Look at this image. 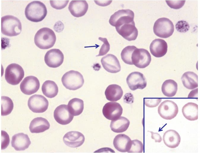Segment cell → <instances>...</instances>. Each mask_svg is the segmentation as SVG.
<instances>
[{"instance_id": "cell-1", "label": "cell", "mask_w": 200, "mask_h": 153, "mask_svg": "<svg viewBox=\"0 0 200 153\" xmlns=\"http://www.w3.org/2000/svg\"><path fill=\"white\" fill-rule=\"evenodd\" d=\"M134 12L130 9L120 10L110 16L109 22L123 38L128 41H134L138 35L134 20Z\"/></svg>"}, {"instance_id": "cell-2", "label": "cell", "mask_w": 200, "mask_h": 153, "mask_svg": "<svg viewBox=\"0 0 200 153\" xmlns=\"http://www.w3.org/2000/svg\"><path fill=\"white\" fill-rule=\"evenodd\" d=\"M47 13L45 5L38 1H33L29 3L25 11L27 19L31 22H36L42 21L46 16Z\"/></svg>"}, {"instance_id": "cell-3", "label": "cell", "mask_w": 200, "mask_h": 153, "mask_svg": "<svg viewBox=\"0 0 200 153\" xmlns=\"http://www.w3.org/2000/svg\"><path fill=\"white\" fill-rule=\"evenodd\" d=\"M56 36L54 31L46 27L40 29L36 33L34 42L36 45L42 49L52 47L56 41Z\"/></svg>"}, {"instance_id": "cell-4", "label": "cell", "mask_w": 200, "mask_h": 153, "mask_svg": "<svg viewBox=\"0 0 200 153\" xmlns=\"http://www.w3.org/2000/svg\"><path fill=\"white\" fill-rule=\"evenodd\" d=\"M22 29L19 20L13 16L7 15L1 18V32L6 36H16L21 33Z\"/></svg>"}, {"instance_id": "cell-5", "label": "cell", "mask_w": 200, "mask_h": 153, "mask_svg": "<svg viewBox=\"0 0 200 153\" xmlns=\"http://www.w3.org/2000/svg\"><path fill=\"white\" fill-rule=\"evenodd\" d=\"M61 81L66 88L72 90L81 88L84 83L83 75L79 72L74 70L66 72L62 76Z\"/></svg>"}, {"instance_id": "cell-6", "label": "cell", "mask_w": 200, "mask_h": 153, "mask_svg": "<svg viewBox=\"0 0 200 153\" xmlns=\"http://www.w3.org/2000/svg\"><path fill=\"white\" fill-rule=\"evenodd\" d=\"M153 29L156 35L163 38L170 36L174 30L172 22L169 19L164 17L157 19L154 23Z\"/></svg>"}, {"instance_id": "cell-7", "label": "cell", "mask_w": 200, "mask_h": 153, "mask_svg": "<svg viewBox=\"0 0 200 153\" xmlns=\"http://www.w3.org/2000/svg\"><path fill=\"white\" fill-rule=\"evenodd\" d=\"M24 76L22 67L18 64L13 63L9 65L5 71V78L7 83L13 85L19 84Z\"/></svg>"}, {"instance_id": "cell-8", "label": "cell", "mask_w": 200, "mask_h": 153, "mask_svg": "<svg viewBox=\"0 0 200 153\" xmlns=\"http://www.w3.org/2000/svg\"><path fill=\"white\" fill-rule=\"evenodd\" d=\"M178 111V107L174 102L166 100L161 103L158 108V112L163 119L170 120L175 117Z\"/></svg>"}, {"instance_id": "cell-9", "label": "cell", "mask_w": 200, "mask_h": 153, "mask_svg": "<svg viewBox=\"0 0 200 153\" xmlns=\"http://www.w3.org/2000/svg\"><path fill=\"white\" fill-rule=\"evenodd\" d=\"M131 60L133 65L139 68H143L149 65L151 56L147 50L137 48L132 54Z\"/></svg>"}, {"instance_id": "cell-10", "label": "cell", "mask_w": 200, "mask_h": 153, "mask_svg": "<svg viewBox=\"0 0 200 153\" xmlns=\"http://www.w3.org/2000/svg\"><path fill=\"white\" fill-rule=\"evenodd\" d=\"M28 105L32 111L36 113H42L46 111L48 108L49 102L41 95L34 94L29 98Z\"/></svg>"}, {"instance_id": "cell-11", "label": "cell", "mask_w": 200, "mask_h": 153, "mask_svg": "<svg viewBox=\"0 0 200 153\" xmlns=\"http://www.w3.org/2000/svg\"><path fill=\"white\" fill-rule=\"evenodd\" d=\"M127 83L130 88L132 91L138 89H143L146 86L147 82L143 74L139 72H133L127 76Z\"/></svg>"}, {"instance_id": "cell-12", "label": "cell", "mask_w": 200, "mask_h": 153, "mask_svg": "<svg viewBox=\"0 0 200 153\" xmlns=\"http://www.w3.org/2000/svg\"><path fill=\"white\" fill-rule=\"evenodd\" d=\"M63 54L58 49H52L48 51L44 57V61L49 67L56 68L63 63L64 60Z\"/></svg>"}, {"instance_id": "cell-13", "label": "cell", "mask_w": 200, "mask_h": 153, "mask_svg": "<svg viewBox=\"0 0 200 153\" xmlns=\"http://www.w3.org/2000/svg\"><path fill=\"white\" fill-rule=\"evenodd\" d=\"M123 109L118 103L111 102L107 103L103 106L102 113L107 119L113 120L119 118L122 114Z\"/></svg>"}, {"instance_id": "cell-14", "label": "cell", "mask_w": 200, "mask_h": 153, "mask_svg": "<svg viewBox=\"0 0 200 153\" xmlns=\"http://www.w3.org/2000/svg\"><path fill=\"white\" fill-rule=\"evenodd\" d=\"M40 87L39 81L37 78L33 76L25 77L20 85L21 91L27 95H30L36 92Z\"/></svg>"}, {"instance_id": "cell-15", "label": "cell", "mask_w": 200, "mask_h": 153, "mask_svg": "<svg viewBox=\"0 0 200 153\" xmlns=\"http://www.w3.org/2000/svg\"><path fill=\"white\" fill-rule=\"evenodd\" d=\"M73 116L69 112L67 105L65 104H62L58 106L54 112V116L55 120L62 125L70 123L72 120Z\"/></svg>"}, {"instance_id": "cell-16", "label": "cell", "mask_w": 200, "mask_h": 153, "mask_svg": "<svg viewBox=\"0 0 200 153\" xmlns=\"http://www.w3.org/2000/svg\"><path fill=\"white\" fill-rule=\"evenodd\" d=\"M85 137L81 132L72 131L66 133L63 138L64 143L68 146L76 148L81 146L85 141Z\"/></svg>"}, {"instance_id": "cell-17", "label": "cell", "mask_w": 200, "mask_h": 153, "mask_svg": "<svg viewBox=\"0 0 200 153\" xmlns=\"http://www.w3.org/2000/svg\"><path fill=\"white\" fill-rule=\"evenodd\" d=\"M101 62L104 69L108 72L116 73L121 70V65L118 59L112 54H108L103 57Z\"/></svg>"}, {"instance_id": "cell-18", "label": "cell", "mask_w": 200, "mask_h": 153, "mask_svg": "<svg viewBox=\"0 0 200 153\" xmlns=\"http://www.w3.org/2000/svg\"><path fill=\"white\" fill-rule=\"evenodd\" d=\"M88 8V4L85 0L71 1L68 7L71 14L76 17L84 16L87 12Z\"/></svg>"}, {"instance_id": "cell-19", "label": "cell", "mask_w": 200, "mask_h": 153, "mask_svg": "<svg viewBox=\"0 0 200 153\" xmlns=\"http://www.w3.org/2000/svg\"><path fill=\"white\" fill-rule=\"evenodd\" d=\"M31 142L28 135L23 133L14 135L12 137V146L16 151H23L27 149Z\"/></svg>"}, {"instance_id": "cell-20", "label": "cell", "mask_w": 200, "mask_h": 153, "mask_svg": "<svg viewBox=\"0 0 200 153\" xmlns=\"http://www.w3.org/2000/svg\"><path fill=\"white\" fill-rule=\"evenodd\" d=\"M167 44L164 40L157 39L153 40L150 44L149 49L151 54L159 58L164 56L167 51Z\"/></svg>"}, {"instance_id": "cell-21", "label": "cell", "mask_w": 200, "mask_h": 153, "mask_svg": "<svg viewBox=\"0 0 200 153\" xmlns=\"http://www.w3.org/2000/svg\"><path fill=\"white\" fill-rule=\"evenodd\" d=\"M113 145L115 148L119 151L128 152L131 146V140L128 136L124 134H120L115 137Z\"/></svg>"}, {"instance_id": "cell-22", "label": "cell", "mask_w": 200, "mask_h": 153, "mask_svg": "<svg viewBox=\"0 0 200 153\" xmlns=\"http://www.w3.org/2000/svg\"><path fill=\"white\" fill-rule=\"evenodd\" d=\"M181 137L178 133L174 130L166 131L164 134L163 140L165 145L171 148L178 147L181 142Z\"/></svg>"}, {"instance_id": "cell-23", "label": "cell", "mask_w": 200, "mask_h": 153, "mask_svg": "<svg viewBox=\"0 0 200 153\" xmlns=\"http://www.w3.org/2000/svg\"><path fill=\"white\" fill-rule=\"evenodd\" d=\"M50 126V124L46 119L37 117L31 121L29 128L32 133H40L48 129Z\"/></svg>"}, {"instance_id": "cell-24", "label": "cell", "mask_w": 200, "mask_h": 153, "mask_svg": "<svg viewBox=\"0 0 200 153\" xmlns=\"http://www.w3.org/2000/svg\"><path fill=\"white\" fill-rule=\"evenodd\" d=\"M123 91L121 87L116 84L109 85L105 91V95L107 100L112 102L116 101L122 96Z\"/></svg>"}, {"instance_id": "cell-25", "label": "cell", "mask_w": 200, "mask_h": 153, "mask_svg": "<svg viewBox=\"0 0 200 153\" xmlns=\"http://www.w3.org/2000/svg\"><path fill=\"white\" fill-rule=\"evenodd\" d=\"M184 117L187 120L194 121L198 119V105L192 102L185 104L182 109Z\"/></svg>"}, {"instance_id": "cell-26", "label": "cell", "mask_w": 200, "mask_h": 153, "mask_svg": "<svg viewBox=\"0 0 200 153\" xmlns=\"http://www.w3.org/2000/svg\"><path fill=\"white\" fill-rule=\"evenodd\" d=\"M181 79L184 86L188 89H193L198 87V76L193 72H185L181 76Z\"/></svg>"}, {"instance_id": "cell-27", "label": "cell", "mask_w": 200, "mask_h": 153, "mask_svg": "<svg viewBox=\"0 0 200 153\" xmlns=\"http://www.w3.org/2000/svg\"><path fill=\"white\" fill-rule=\"evenodd\" d=\"M129 125L130 121L127 118L124 117H120L117 119L111 120L110 126L112 131L119 133L125 131Z\"/></svg>"}, {"instance_id": "cell-28", "label": "cell", "mask_w": 200, "mask_h": 153, "mask_svg": "<svg viewBox=\"0 0 200 153\" xmlns=\"http://www.w3.org/2000/svg\"><path fill=\"white\" fill-rule=\"evenodd\" d=\"M42 90L43 94L46 97L52 98L57 95L58 88L54 81L47 80L43 83L42 86Z\"/></svg>"}, {"instance_id": "cell-29", "label": "cell", "mask_w": 200, "mask_h": 153, "mask_svg": "<svg viewBox=\"0 0 200 153\" xmlns=\"http://www.w3.org/2000/svg\"><path fill=\"white\" fill-rule=\"evenodd\" d=\"M67 106L69 112L72 115L74 116H78L83 111L84 101L81 99L75 98L69 101Z\"/></svg>"}, {"instance_id": "cell-30", "label": "cell", "mask_w": 200, "mask_h": 153, "mask_svg": "<svg viewBox=\"0 0 200 153\" xmlns=\"http://www.w3.org/2000/svg\"><path fill=\"white\" fill-rule=\"evenodd\" d=\"M178 90V85L173 80L167 79L163 82L161 87L163 94L166 97H172L174 96Z\"/></svg>"}, {"instance_id": "cell-31", "label": "cell", "mask_w": 200, "mask_h": 153, "mask_svg": "<svg viewBox=\"0 0 200 153\" xmlns=\"http://www.w3.org/2000/svg\"><path fill=\"white\" fill-rule=\"evenodd\" d=\"M1 116H6L10 114L13 108V103L12 100L9 97L2 96L1 97Z\"/></svg>"}, {"instance_id": "cell-32", "label": "cell", "mask_w": 200, "mask_h": 153, "mask_svg": "<svg viewBox=\"0 0 200 153\" xmlns=\"http://www.w3.org/2000/svg\"><path fill=\"white\" fill-rule=\"evenodd\" d=\"M137 48L134 46H128L125 47L122 51L121 56L122 60L126 64L133 65L131 56L134 50Z\"/></svg>"}, {"instance_id": "cell-33", "label": "cell", "mask_w": 200, "mask_h": 153, "mask_svg": "<svg viewBox=\"0 0 200 153\" xmlns=\"http://www.w3.org/2000/svg\"><path fill=\"white\" fill-rule=\"evenodd\" d=\"M143 151V145L142 143L138 140H131V145L128 153H142Z\"/></svg>"}, {"instance_id": "cell-34", "label": "cell", "mask_w": 200, "mask_h": 153, "mask_svg": "<svg viewBox=\"0 0 200 153\" xmlns=\"http://www.w3.org/2000/svg\"><path fill=\"white\" fill-rule=\"evenodd\" d=\"M99 39L103 43L99 52V54L96 56H101L106 54L110 49V45L106 38L99 37Z\"/></svg>"}, {"instance_id": "cell-35", "label": "cell", "mask_w": 200, "mask_h": 153, "mask_svg": "<svg viewBox=\"0 0 200 153\" xmlns=\"http://www.w3.org/2000/svg\"><path fill=\"white\" fill-rule=\"evenodd\" d=\"M69 1V0L50 1L51 6L57 10H61L65 8Z\"/></svg>"}, {"instance_id": "cell-36", "label": "cell", "mask_w": 200, "mask_h": 153, "mask_svg": "<svg viewBox=\"0 0 200 153\" xmlns=\"http://www.w3.org/2000/svg\"><path fill=\"white\" fill-rule=\"evenodd\" d=\"M168 5L171 8L178 9L184 5L185 1H166Z\"/></svg>"}, {"instance_id": "cell-37", "label": "cell", "mask_w": 200, "mask_h": 153, "mask_svg": "<svg viewBox=\"0 0 200 153\" xmlns=\"http://www.w3.org/2000/svg\"><path fill=\"white\" fill-rule=\"evenodd\" d=\"M161 99L145 98L144 102L147 107L153 108L157 106L161 101Z\"/></svg>"}, {"instance_id": "cell-38", "label": "cell", "mask_w": 200, "mask_h": 153, "mask_svg": "<svg viewBox=\"0 0 200 153\" xmlns=\"http://www.w3.org/2000/svg\"><path fill=\"white\" fill-rule=\"evenodd\" d=\"M9 142V137L7 133L4 131H1V149H5L8 145Z\"/></svg>"}, {"instance_id": "cell-39", "label": "cell", "mask_w": 200, "mask_h": 153, "mask_svg": "<svg viewBox=\"0 0 200 153\" xmlns=\"http://www.w3.org/2000/svg\"><path fill=\"white\" fill-rule=\"evenodd\" d=\"M149 131L151 133V138L154 140L155 142L160 143L162 141V137L158 133L151 131Z\"/></svg>"}, {"instance_id": "cell-40", "label": "cell", "mask_w": 200, "mask_h": 153, "mask_svg": "<svg viewBox=\"0 0 200 153\" xmlns=\"http://www.w3.org/2000/svg\"><path fill=\"white\" fill-rule=\"evenodd\" d=\"M109 1H94L96 3L100 6H106L107 5H109L111 3H110V1L109 2H107Z\"/></svg>"}, {"instance_id": "cell-41", "label": "cell", "mask_w": 200, "mask_h": 153, "mask_svg": "<svg viewBox=\"0 0 200 153\" xmlns=\"http://www.w3.org/2000/svg\"><path fill=\"white\" fill-rule=\"evenodd\" d=\"M193 91L194 94H193L192 91L190 92L188 97H195L194 96H195V97H196V95H195V94L198 95V88H197L196 89L193 90Z\"/></svg>"}]
</instances>
